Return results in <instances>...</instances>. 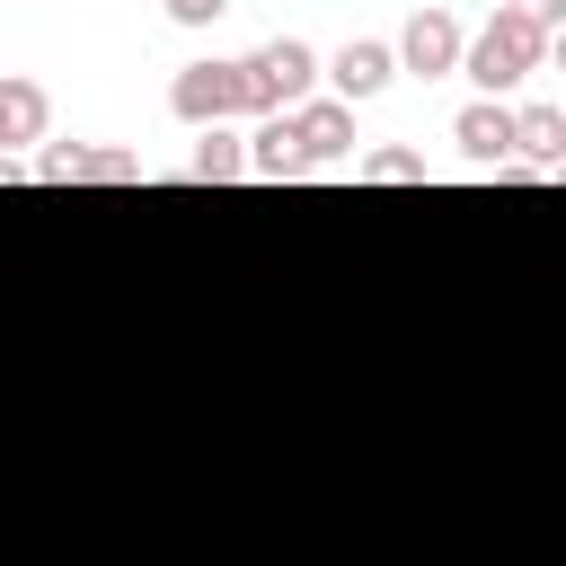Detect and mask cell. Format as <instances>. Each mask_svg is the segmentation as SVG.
Instances as JSON below:
<instances>
[{"instance_id": "cell-1", "label": "cell", "mask_w": 566, "mask_h": 566, "mask_svg": "<svg viewBox=\"0 0 566 566\" xmlns=\"http://www.w3.org/2000/svg\"><path fill=\"white\" fill-rule=\"evenodd\" d=\"M548 53H557V35L495 0V18L469 35V80H478V97H513L531 71H548Z\"/></svg>"}, {"instance_id": "cell-2", "label": "cell", "mask_w": 566, "mask_h": 566, "mask_svg": "<svg viewBox=\"0 0 566 566\" xmlns=\"http://www.w3.org/2000/svg\"><path fill=\"white\" fill-rule=\"evenodd\" d=\"M318 71H327V62H318L301 35H274V44H256V53H248V115L265 124V115H292V106H310Z\"/></svg>"}, {"instance_id": "cell-3", "label": "cell", "mask_w": 566, "mask_h": 566, "mask_svg": "<svg viewBox=\"0 0 566 566\" xmlns=\"http://www.w3.org/2000/svg\"><path fill=\"white\" fill-rule=\"evenodd\" d=\"M168 115L195 124V133L248 115V62H186V71L168 80Z\"/></svg>"}, {"instance_id": "cell-4", "label": "cell", "mask_w": 566, "mask_h": 566, "mask_svg": "<svg viewBox=\"0 0 566 566\" xmlns=\"http://www.w3.org/2000/svg\"><path fill=\"white\" fill-rule=\"evenodd\" d=\"M398 71H407V80H451V71H469V27H460L451 9H416V18L398 27Z\"/></svg>"}, {"instance_id": "cell-5", "label": "cell", "mask_w": 566, "mask_h": 566, "mask_svg": "<svg viewBox=\"0 0 566 566\" xmlns=\"http://www.w3.org/2000/svg\"><path fill=\"white\" fill-rule=\"evenodd\" d=\"M451 142H460L478 168H504V159H522V106H504V97H469V106L451 115Z\"/></svg>"}, {"instance_id": "cell-6", "label": "cell", "mask_w": 566, "mask_h": 566, "mask_svg": "<svg viewBox=\"0 0 566 566\" xmlns=\"http://www.w3.org/2000/svg\"><path fill=\"white\" fill-rule=\"evenodd\" d=\"M389 80H398V44H380V35H345V44L327 53V88H336L345 106L380 97Z\"/></svg>"}, {"instance_id": "cell-7", "label": "cell", "mask_w": 566, "mask_h": 566, "mask_svg": "<svg viewBox=\"0 0 566 566\" xmlns=\"http://www.w3.org/2000/svg\"><path fill=\"white\" fill-rule=\"evenodd\" d=\"M44 124H53V97H44V80L9 71V80H0V150H9V159H18V150H35V142H44Z\"/></svg>"}, {"instance_id": "cell-8", "label": "cell", "mask_w": 566, "mask_h": 566, "mask_svg": "<svg viewBox=\"0 0 566 566\" xmlns=\"http://www.w3.org/2000/svg\"><path fill=\"white\" fill-rule=\"evenodd\" d=\"M292 124H301V159L310 168L354 159V106L345 97H310V106H292Z\"/></svg>"}, {"instance_id": "cell-9", "label": "cell", "mask_w": 566, "mask_h": 566, "mask_svg": "<svg viewBox=\"0 0 566 566\" xmlns=\"http://www.w3.org/2000/svg\"><path fill=\"white\" fill-rule=\"evenodd\" d=\"M248 177H310V159H301V124H292V115L248 124Z\"/></svg>"}, {"instance_id": "cell-10", "label": "cell", "mask_w": 566, "mask_h": 566, "mask_svg": "<svg viewBox=\"0 0 566 566\" xmlns=\"http://www.w3.org/2000/svg\"><path fill=\"white\" fill-rule=\"evenodd\" d=\"M522 159L531 168H566V106H522Z\"/></svg>"}, {"instance_id": "cell-11", "label": "cell", "mask_w": 566, "mask_h": 566, "mask_svg": "<svg viewBox=\"0 0 566 566\" xmlns=\"http://www.w3.org/2000/svg\"><path fill=\"white\" fill-rule=\"evenodd\" d=\"M203 186H221V177H248V133H230V124H212L203 142H195V159H186Z\"/></svg>"}, {"instance_id": "cell-12", "label": "cell", "mask_w": 566, "mask_h": 566, "mask_svg": "<svg viewBox=\"0 0 566 566\" xmlns=\"http://www.w3.org/2000/svg\"><path fill=\"white\" fill-rule=\"evenodd\" d=\"M363 186H424V150H398V142L363 150Z\"/></svg>"}, {"instance_id": "cell-13", "label": "cell", "mask_w": 566, "mask_h": 566, "mask_svg": "<svg viewBox=\"0 0 566 566\" xmlns=\"http://www.w3.org/2000/svg\"><path fill=\"white\" fill-rule=\"evenodd\" d=\"M88 150H97V142H53V150L35 159V177H44V186H88Z\"/></svg>"}, {"instance_id": "cell-14", "label": "cell", "mask_w": 566, "mask_h": 566, "mask_svg": "<svg viewBox=\"0 0 566 566\" xmlns=\"http://www.w3.org/2000/svg\"><path fill=\"white\" fill-rule=\"evenodd\" d=\"M133 177H142V150H115V142L88 150V186H133Z\"/></svg>"}, {"instance_id": "cell-15", "label": "cell", "mask_w": 566, "mask_h": 566, "mask_svg": "<svg viewBox=\"0 0 566 566\" xmlns=\"http://www.w3.org/2000/svg\"><path fill=\"white\" fill-rule=\"evenodd\" d=\"M159 9H168V18H177V27H212V18H221V9H230V0H159Z\"/></svg>"}, {"instance_id": "cell-16", "label": "cell", "mask_w": 566, "mask_h": 566, "mask_svg": "<svg viewBox=\"0 0 566 566\" xmlns=\"http://www.w3.org/2000/svg\"><path fill=\"white\" fill-rule=\"evenodd\" d=\"M504 9H522V18H539V27H548V35H557V27H566V0H504Z\"/></svg>"}, {"instance_id": "cell-17", "label": "cell", "mask_w": 566, "mask_h": 566, "mask_svg": "<svg viewBox=\"0 0 566 566\" xmlns=\"http://www.w3.org/2000/svg\"><path fill=\"white\" fill-rule=\"evenodd\" d=\"M548 71H566V27H557V53H548Z\"/></svg>"}, {"instance_id": "cell-18", "label": "cell", "mask_w": 566, "mask_h": 566, "mask_svg": "<svg viewBox=\"0 0 566 566\" xmlns=\"http://www.w3.org/2000/svg\"><path fill=\"white\" fill-rule=\"evenodd\" d=\"M557 186H566V168H557Z\"/></svg>"}]
</instances>
